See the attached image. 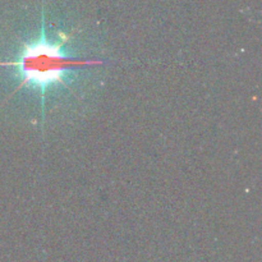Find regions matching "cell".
I'll list each match as a JSON object with an SVG mask.
<instances>
[{
	"label": "cell",
	"mask_w": 262,
	"mask_h": 262,
	"mask_svg": "<svg viewBox=\"0 0 262 262\" xmlns=\"http://www.w3.org/2000/svg\"><path fill=\"white\" fill-rule=\"evenodd\" d=\"M67 38L51 42L46 36L45 23L42 20L40 37L32 42H25L14 60L0 61V67H12L18 86L14 92L22 89L40 91L41 110L45 115L46 92L51 87L61 86L71 91V74L79 66L101 64V60H87L68 54L64 45Z\"/></svg>",
	"instance_id": "obj_1"
}]
</instances>
